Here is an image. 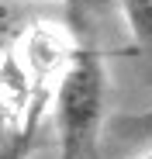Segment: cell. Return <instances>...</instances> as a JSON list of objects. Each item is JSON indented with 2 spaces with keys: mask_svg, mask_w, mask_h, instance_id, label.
I'll return each instance as SVG.
<instances>
[{
  "mask_svg": "<svg viewBox=\"0 0 152 159\" xmlns=\"http://www.w3.org/2000/svg\"><path fill=\"white\" fill-rule=\"evenodd\" d=\"M104 125V66L93 45L69 52V66L56 93L59 159H93Z\"/></svg>",
  "mask_w": 152,
  "mask_h": 159,
  "instance_id": "6da1fadb",
  "label": "cell"
},
{
  "mask_svg": "<svg viewBox=\"0 0 152 159\" xmlns=\"http://www.w3.org/2000/svg\"><path fill=\"white\" fill-rule=\"evenodd\" d=\"M121 7L124 21H128V31L132 38L152 52V0H114Z\"/></svg>",
  "mask_w": 152,
  "mask_h": 159,
  "instance_id": "7a4b0ae2",
  "label": "cell"
},
{
  "mask_svg": "<svg viewBox=\"0 0 152 159\" xmlns=\"http://www.w3.org/2000/svg\"><path fill=\"white\" fill-rule=\"evenodd\" d=\"M114 131L124 139H152V107L142 114H128V118H118Z\"/></svg>",
  "mask_w": 152,
  "mask_h": 159,
  "instance_id": "3957f363",
  "label": "cell"
},
{
  "mask_svg": "<svg viewBox=\"0 0 152 159\" xmlns=\"http://www.w3.org/2000/svg\"><path fill=\"white\" fill-rule=\"evenodd\" d=\"M59 4H83V7H104L107 0H59Z\"/></svg>",
  "mask_w": 152,
  "mask_h": 159,
  "instance_id": "277c9868",
  "label": "cell"
},
{
  "mask_svg": "<svg viewBox=\"0 0 152 159\" xmlns=\"http://www.w3.org/2000/svg\"><path fill=\"white\" fill-rule=\"evenodd\" d=\"M142 159H152V149H149V152H145V156H142Z\"/></svg>",
  "mask_w": 152,
  "mask_h": 159,
  "instance_id": "5b68a950",
  "label": "cell"
}]
</instances>
